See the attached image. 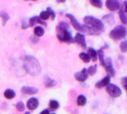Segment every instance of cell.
Listing matches in <instances>:
<instances>
[{
	"label": "cell",
	"mask_w": 127,
	"mask_h": 114,
	"mask_svg": "<svg viewBox=\"0 0 127 114\" xmlns=\"http://www.w3.org/2000/svg\"><path fill=\"white\" fill-rule=\"evenodd\" d=\"M87 53L89 54L90 58H91V60H93V62H96L98 59V56H97V51H96L93 48L90 47L87 49Z\"/></svg>",
	"instance_id": "ac0fdd59"
},
{
	"label": "cell",
	"mask_w": 127,
	"mask_h": 114,
	"mask_svg": "<svg viewBox=\"0 0 127 114\" xmlns=\"http://www.w3.org/2000/svg\"><path fill=\"white\" fill-rule=\"evenodd\" d=\"M106 91H107V93L110 96L114 97V98L120 96L122 94L121 89L119 86H117L116 85L112 84V83H109V84L106 86Z\"/></svg>",
	"instance_id": "5b68a950"
},
{
	"label": "cell",
	"mask_w": 127,
	"mask_h": 114,
	"mask_svg": "<svg viewBox=\"0 0 127 114\" xmlns=\"http://www.w3.org/2000/svg\"><path fill=\"white\" fill-rule=\"evenodd\" d=\"M57 30V38L62 42L66 43H73L75 42L72 35L69 29V25L66 22H60L56 27Z\"/></svg>",
	"instance_id": "7a4b0ae2"
},
{
	"label": "cell",
	"mask_w": 127,
	"mask_h": 114,
	"mask_svg": "<svg viewBox=\"0 0 127 114\" xmlns=\"http://www.w3.org/2000/svg\"><path fill=\"white\" fill-rule=\"evenodd\" d=\"M44 85H45V87H46V88H52V87H54L57 85V81L53 79H51L50 77L45 76Z\"/></svg>",
	"instance_id": "2e32d148"
},
{
	"label": "cell",
	"mask_w": 127,
	"mask_h": 114,
	"mask_svg": "<svg viewBox=\"0 0 127 114\" xmlns=\"http://www.w3.org/2000/svg\"><path fill=\"white\" fill-rule=\"evenodd\" d=\"M65 1H66V0H59V2H61V3H64Z\"/></svg>",
	"instance_id": "d590c367"
},
{
	"label": "cell",
	"mask_w": 127,
	"mask_h": 114,
	"mask_svg": "<svg viewBox=\"0 0 127 114\" xmlns=\"http://www.w3.org/2000/svg\"><path fill=\"white\" fill-rule=\"evenodd\" d=\"M39 106V101H38L37 98L36 97H32L27 101L26 102V107L27 108L30 110V111H33V110H36Z\"/></svg>",
	"instance_id": "8fae6325"
},
{
	"label": "cell",
	"mask_w": 127,
	"mask_h": 114,
	"mask_svg": "<svg viewBox=\"0 0 127 114\" xmlns=\"http://www.w3.org/2000/svg\"><path fill=\"white\" fill-rule=\"evenodd\" d=\"M84 28H85V30L84 32L85 33L88 34V35H92V36H98L101 32L97 31V30H95L94 28L91 27L89 25H84Z\"/></svg>",
	"instance_id": "9a60e30c"
},
{
	"label": "cell",
	"mask_w": 127,
	"mask_h": 114,
	"mask_svg": "<svg viewBox=\"0 0 127 114\" xmlns=\"http://www.w3.org/2000/svg\"><path fill=\"white\" fill-rule=\"evenodd\" d=\"M83 20L86 25L94 28L97 31L102 32L104 30V24L103 23V20H98L97 18L93 17V16H90V15L85 16Z\"/></svg>",
	"instance_id": "3957f363"
},
{
	"label": "cell",
	"mask_w": 127,
	"mask_h": 114,
	"mask_svg": "<svg viewBox=\"0 0 127 114\" xmlns=\"http://www.w3.org/2000/svg\"><path fill=\"white\" fill-rule=\"evenodd\" d=\"M126 95H127V92H126Z\"/></svg>",
	"instance_id": "ab89813d"
},
{
	"label": "cell",
	"mask_w": 127,
	"mask_h": 114,
	"mask_svg": "<svg viewBox=\"0 0 127 114\" xmlns=\"http://www.w3.org/2000/svg\"><path fill=\"white\" fill-rule=\"evenodd\" d=\"M24 67L26 72L32 76H37L42 72V68L39 62L33 56H26L24 60Z\"/></svg>",
	"instance_id": "6da1fadb"
},
{
	"label": "cell",
	"mask_w": 127,
	"mask_h": 114,
	"mask_svg": "<svg viewBox=\"0 0 127 114\" xmlns=\"http://www.w3.org/2000/svg\"><path fill=\"white\" fill-rule=\"evenodd\" d=\"M74 40H75V42L78 43L81 47L84 48V49L87 48V42H86V38H85L84 34L81 33V32L76 33L75 36V37H74Z\"/></svg>",
	"instance_id": "30bf717a"
},
{
	"label": "cell",
	"mask_w": 127,
	"mask_h": 114,
	"mask_svg": "<svg viewBox=\"0 0 127 114\" xmlns=\"http://www.w3.org/2000/svg\"><path fill=\"white\" fill-rule=\"evenodd\" d=\"M97 65H92L90 66L89 68H87V72H88V74L93 76L97 73Z\"/></svg>",
	"instance_id": "4316f807"
},
{
	"label": "cell",
	"mask_w": 127,
	"mask_h": 114,
	"mask_svg": "<svg viewBox=\"0 0 127 114\" xmlns=\"http://www.w3.org/2000/svg\"><path fill=\"white\" fill-rule=\"evenodd\" d=\"M49 106H50V108L53 110H57L59 107V101H55V100H51L49 101Z\"/></svg>",
	"instance_id": "83f0119b"
},
{
	"label": "cell",
	"mask_w": 127,
	"mask_h": 114,
	"mask_svg": "<svg viewBox=\"0 0 127 114\" xmlns=\"http://www.w3.org/2000/svg\"><path fill=\"white\" fill-rule=\"evenodd\" d=\"M90 3L93 7L98 8V9H101L103 7V2L101 0H90Z\"/></svg>",
	"instance_id": "d4e9b609"
},
{
	"label": "cell",
	"mask_w": 127,
	"mask_h": 114,
	"mask_svg": "<svg viewBox=\"0 0 127 114\" xmlns=\"http://www.w3.org/2000/svg\"><path fill=\"white\" fill-rule=\"evenodd\" d=\"M87 97L84 95H78V97H77V99H76V103L79 107H84V106L87 104Z\"/></svg>",
	"instance_id": "d6986e66"
},
{
	"label": "cell",
	"mask_w": 127,
	"mask_h": 114,
	"mask_svg": "<svg viewBox=\"0 0 127 114\" xmlns=\"http://www.w3.org/2000/svg\"><path fill=\"white\" fill-rule=\"evenodd\" d=\"M47 10L48 11L49 15H50V17L52 18L53 20H54L55 19V17H56V14H55V12L52 9H51V8H49V7L48 8V9H47Z\"/></svg>",
	"instance_id": "1f68e13d"
},
{
	"label": "cell",
	"mask_w": 127,
	"mask_h": 114,
	"mask_svg": "<svg viewBox=\"0 0 127 114\" xmlns=\"http://www.w3.org/2000/svg\"><path fill=\"white\" fill-rule=\"evenodd\" d=\"M79 58H81L84 63H86V64H88V63H90V61H91V58H90L89 54L87 53V52H81V53L79 54Z\"/></svg>",
	"instance_id": "603a6c76"
},
{
	"label": "cell",
	"mask_w": 127,
	"mask_h": 114,
	"mask_svg": "<svg viewBox=\"0 0 127 114\" xmlns=\"http://www.w3.org/2000/svg\"><path fill=\"white\" fill-rule=\"evenodd\" d=\"M106 7L109 11H118L120 9V3L119 0H106Z\"/></svg>",
	"instance_id": "ba28073f"
},
{
	"label": "cell",
	"mask_w": 127,
	"mask_h": 114,
	"mask_svg": "<svg viewBox=\"0 0 127 114\" xmlns=\"http://www.w3.org/2000/svg\"><path fill=\"white\" fill-rule=\"evenodd\" d=\"M32 1H33V2H35V1H37V0H32Z\"/></svg>",
	"instance_id": "74e56055"
},
{
	"label": "cell",
	"mask_w": 127,
	"mask_h": 114,
	"mask_svg": "<svg viewBox=\"0 0 127 114\" xmlns=\"http://www.w3.org/2000/svg\"><path fill=\"white\" fill-rule=\"evenodd\" d=\"M120 49L122 52H127V39L123 41L120 45Z\"/></svg>",
	"instance_id": "f1b7e54d"
},
{
	"label": "cell",
	"mask_w": 127,
	"mask_h": 114,
	"mask_svg": "<svg viewBox=\"0 0 127 114\" xmlns=\"http://www.w3.org/2000/svg\"><path fill=\"white\" fill-rule=\"evenodd\" d=\"M39 114H50V111L48 109H44L43 111H42Z\"/></svg>",
	"instance_id": "836d02e7"
},
{
	"label": "cell",
	"mask_w": 127,
	"mask_h": 114,
	"mask_svg": "<svg viewBox=\"0 0 127 114\" xmlns=\"http://www.w3.org/2000/svg\"><path fill=\"white\" fill-rule=\"evenodd\" d=\"M20 91L25 95H35V94H37L39 90L36 88V87H31V86H27V85H25V86L21 87Z\"/></svg>",
	"instance_id": "7c38bea8"
},
{
	"label": "cell",
	"mask_w": 127,
	"mask_h": 114,
	"mask_svg": "<svg viewBox=\"0 0 127 114\" xmlns=\"http://www.w3.org/2000/svg\"><path fill=\"white\" fill-rule=\"evenodd\" d=\"M127 35V30L124 25H117L109 33V36L114 41H120L126 38Z\"/></svg>",
	"instance_id": "277c9868"
},
{
	"label": "cell",
	"mask_w": 127,
	"mask_h": 114,
	"mask_svg": "<svg viewBox=\"0 0 127 114\" xmlns=\"http://www.w3.org/2000/svg\"><path fill=\"white\" fill-rule=\"evenodd\" d=\"M15 107H16V109L19 112H24L25 108H26V106H25L23 101H19V102L16 104Z\"/></svg>",
	"instance_id": "f546056e"
},
{
	"label": "cell",
	"mask_w": 127,
	"mask_h": 114,
	"mask_svg": "<svg viewBox=\"0 0 127 114\" xmlns=\"http://www.w3.org/2000/svg\"><path fill=\"white\" fill-rule=\"evenodd\" d=\"M121 85H123V87H124V88L127 91V76L123 77V78L121 79Z\"/></svg>",
	"instance_id": "d6a6232c"
},
{
	"label": "cell",
	"mask_w": 127,
	"mask_h": 114,
	"mask_svg": "<svg viewBox=\"0 0 127 114\" xmlns=\"http://www.w3.org/2000/svg\"><path fill=\"white\" fill-rule=\"evenodd\" d=\"M102 20H103L104 22L109 24V25H113L114 23V16L112 14H108V15H105L103 16V19Z\"/></svg>",
	"instance_id": "ffe728a7"
},
{
	"label": "cell",
	"mask_w": 127,
	"mask_h": 114,
	"mask_svg": "<svg viewBox=\"0 0 127 114\" xmlns=\"http://www.w3.org/2000/svg\"><path fill=\"white\" fill-rule=\"evenodd\" d=\"M119 15H120V21H121L124 25H127V15H126V13L125 12V10L123 9H120Z\"/></svg>",
	"instance_id": "7402d4cb"
},
{
	"label": "cell",
	"mask_w": 127,
	"mask_h": 114,
	"mask_svg": "<svg viewBox=\"0 0 127 114\" xmlns=\"http://www.w3.org/2000/svg\"><path fill=\"white\" fill-rule=\"evenodd\" d=\"M30 41L32 42V43H33V44H37L38 42H39V38H38V36H30Z\"/></svg>",
	"instance_id": "4dcf8cb0"
},
{
	"label": "cell",
	"mask_w": 127,
	"mask_h": 114,
	"mask_svg": "<svg viewBox=\"0 0 127 114\" xmlns=\"http://www.w3.org/2000/svg\"><path fill=\"white\" fill-rule=\"evenodd\" d=\"M36 24H41V25H47L46 22L42 19H40L39 16H33L29 20V26H34Z\"/></svg>",
	"instance_id": "5bb4252c"
},
{
	"label": "cell",
	"mask_w": 127,
	"mask_h": 114,
	"mask_svg": "<svg viewBox=\"0 0 127 114\" xmlns=\"http://www.w3.org/2000/svg\"><path fill=\"white\" fill-rule=\"evenodd\" d=\"M39 17H40V19H42V20H44L45 21V20H48L49 18H50V15H49L48 10H43V11H42L40 13Z\"/></svg>",
	"instance_id": "484cf974"
},
{
	"label": "cell",
	"mask_w": 127,
	"mask_h": 114,
	"mask_svg": "<svg viewBox=\"0 0 127 114\" xmlns=\"http://www.w3.org/2000/svg\"><path fill=\"white\" fill-rule=\"evenodd\" d=\"M102 65L104 67L105 70L107 71L108 74L111 77H114L115 75V69L114 68V66H113V62L112 59L110 58H107L104 59V62L102 64Z\"/></svg>",
	"instance_id": "8992f818"
},
{
	"label": "cell",
	"mask_w": 127,
	"mask_h": 114,
	"mask_svg": "<svg viewBox=\"0 0 127 114\" xmlns=\"http://www.w3.org/2000/svg\"><path fill=\"white\" fill-rule=\"evenodd\" d=\"M45 33V30L42 27V26L38 25V26H35L34 28V35L38 36V37H41V36H42L44 35Z\"/></svg>",
	"instance_id": "44dd1931"
},
{
	"label": "cell",
	"mask_w": 127,
	"mask_h": 114,
	"mask_svg": "<svg viewBox=\"0 0 127 114\" xmlns=\"http://www.w3.org/2000/svg\"><path fill=\"white\" fill-rule=\"evenodd\" d=\"M24 114H31V113H30V112H26Z\"/></svg>",
	"instance_id": "8d00e7d4"
},
{
	"label": "cell",
	"mask_w": 127,
	"mask_h": 114,
	"mask_svg": "<svg viewBox=\"0 0 127 114\" xmlns=\"http://www.w3.org/2000/svg\"><path fill=\"white\" fill-rule=\"evenodd\" d=\"M50 114H55V113H50Z\"/></svg>",
	"instance_id": "f35d334b"
},
{
	"label": "cell",
	"mask_w": 127,
	"mask_h": 114,
	"mask_svg": "<svg viewBox=\"0 0 127 114\" xmlns=\"http://www.w3.org/2000/svg\"><path fill=\"white\" fill-rule=\"evenodd\" d=\"M110 79H111V76H109V75L108 74L107 76H105L103 79H102L101 80L97 81V82L95 84V86L97 87V89H103L109 84Z\"/></svg>",
	"instance_id": "4fadbf2b"
},
{
	"label": "cell",
	"mask_w": 127,
	"mask_h": 114,
	"mask_svg": "<svg viewBox=\"0 0 127 114\" xmlns=\"http://www.w3.org/2000/svg\"><path fill=\"white\" fill-rule=\"evenodd\" d=\"M124 5H125L124 10H125V12H126V13H127V0H125V1H124Z\"/></svg>",
	"instance_id": "e575fe53"
},
{
	"label": "cell",
	"mask_w": 127,
	"mask_h": 114,
	"mask_svg": "<svg viewBox=\"0 0 127 114\" xmlns=\"http://www.w3.org/2000/svg\"><path fill=\"white\" fill-rule=\"evenodd\" d=\"M67 18H69V20H70V23L71 25H73V27L75 28L77 31H81V32H84L85 30V28H84V25H81V23L77 20L75 18V16H73L71 14H66L65 15Z\"/></svg>",
	"instance_id": "52a82bcc"
},
{
	"label": "cell",
	"mask_w": 127,
	"mask_h": 114,
	"mask_svg": "<svg viewBox=\"0 0 127 114\" xmlns=\"http://www.w3.org/2000/svg\"><path fill=\"white\" fill-rule=\"evenodd\" d=\"M88 72H87V68H82V70H81L80 72H77L74 74V77L76 79L77 81L80 82H85L88 78Z\"/></svg>",
	"instance_id": "9c48e42d"
},
{
	"label": "cell",
	"mask_w": 127,
	"mask_h": 114,
	"mask_svg": "<svg viewBox=\"0 0 127 114\" xmlns=\"http://www.w3.org/2000/svg\"><path fill=\"white\" fill-rule=\"evenodd\" d=\"M15 95H16L15 91L12 89H7V90H5V91L3 92V96L8 100H11V99L15 98Z\"/></svg>",
	"instance_id": "e0dca14e"
},
{
	"label": "cell",
	"mask_w": 127,
	"mask_h": 114,
	"mask_svg": "<svg viewBox=\"0 0 127 114\" xmlns=\"http://www.w3.org/2000/svg\"><path fill=\"white\" fill-rule=\"evenodd\" d=\"M0 17H1L2 20H3V25H5L7 21L9 20V15L5 11H1L0 12Z\"/></svg>",
	"instance_id": "cb8c5ba5"
}]
</instances>
